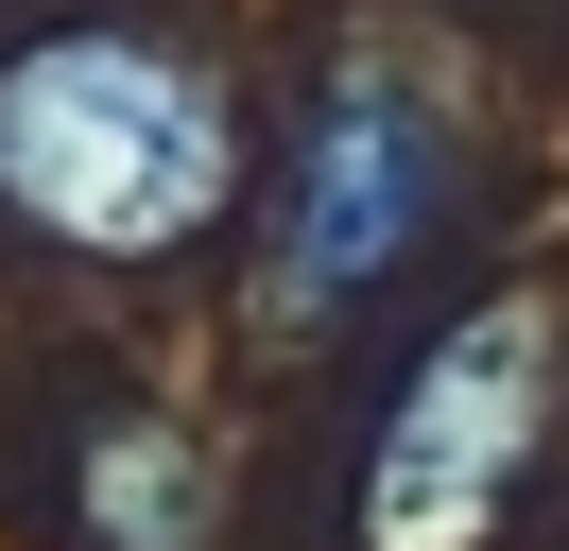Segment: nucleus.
Instances as JSON below:
<instances>
[{"label": "nucleus", "mask_w": 569, "mask_h": 551, "mask_svg": "<svg viewBox=\"0 0 569 551\" xmlns=\"http://www.w3.org/2000/svg\"><path fill=\"white\" fill-rule=\"evenodd\" d=\"M224 87L156 34H36L0 52V207L70 259H173L224 224Z\"/></svg>", "instance_id": "obj_1"}, {"label": "nucleus", "mask_w": 569, "mask_h": 551, "mask_svg": "<svg viewBox=\"0 0 569 551\" xmlns=\"http://www.w3.org/2000/svg\"><path fill=\"white\" fill-rule=\"evenodd\" d=\"M552 397H569V344L535 293H483L466 328H431V362L362 431V551H483L518 465L552 448Z\"/></svg>", "instance_id": "obj_2"}, {"label": "nucleus", "mask_w": 569, "mask_h": 551, "mask_svg": "<svg viewBox=\"0 0 569 551\" xmlns=\"http://www.w3.org/2000/svg\"><path fill=\"white\" fill-rule=\"evenodd\" d=\"M449 224V121L397 52H346L293 121V190H277V310L328 328L346 293H380L415 241Z\"/></svg>", "instance_id": "obj_3"}, {"label": "nucleus", "mask_w": 569, "mask_h": 551, "mask_svg": "<svg viewBox=\"0 0 569 551\" xmlns=\"http://www.w3.org/2000/svg\"><path fill=\"white\" fill-rule=\"evenodd\" d=\"M87 534L104 551H208V465L156 413H104L87 431Z\"/></svg>", "instance_id": "obj_4"}]
</instances>
